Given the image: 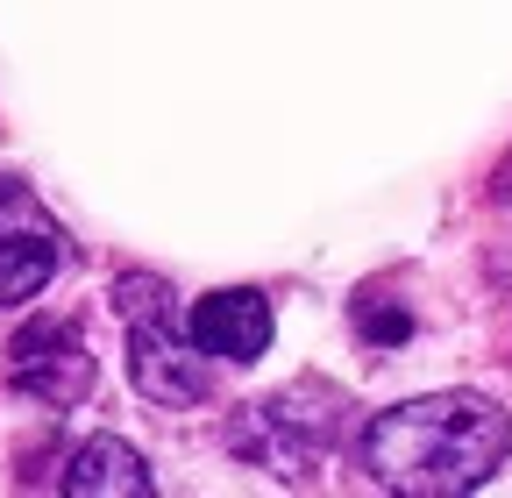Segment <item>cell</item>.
<instances>
[{
  "label": "cell",
  "mask_w": 512,
  "mask_h": 498,
  "mask_svg": "<svg viewBox=\"0 0 512 498\" xmlns=\"http://www.w3.org/2000/svg\"><path fill=\"white\" fill-rule=\"evenodd\" d=\"M192 342L221 363H256L271 349V299L256 285H228L192 306Z\"/></svg>",
  "instance_id": "cell-6"
},
{
  "label": "cell",
  "mask_w": 512,
  "mask_h": 498,
  "mask_svg": "<svg viewBox=\"0 0 512 498\" xmlns=\"http://www.w3.org/2000/svg\"><path fill=\"white\" fill-rule=\"evenodd\" d=\"M306 406V385H292V392H278L271 406H249V420H242V449L264 463V470H278L285 484H306L320 463H328V449H335V427H342V392L335 385H320V399H313V413H299Z\"/></svg>",
  "instance_id": "cell-3"
},
{
  "label": "cell",
  "mask_w": 512,
  "mask_h": 498,
  "mask_svg": "<svg viewBox=\"0 0 512 498\" xmlns=\"http://www.w3.org/2000/svg\"><path fill=\"white\" fill-rule=\"evenodd\" d=\"M57 491H64V498H143V491H157V477H150V463L128 449V442H114V434H93V442L72 449V463H64Z\"/></svg>",
  "instance_id": "cell-7"
},
{
  "label": "cell",
  "mask_w": 512,
  "mask_h": 498,
  "mask_svg": "<svg viewBox=\"0 0 512 498\" xmlns=\"http://www.w3.org/2000/svg\"><path fill=\"white\" fill-rule=\"evenodd\" d=\"M121 314H128V370H136V392L157 406H200L207 399V349L178 335L171 314V285L164 278H121L114 285Z\"/></svg>",
  "instance_id": "cell-2"
},
{
  "label": "cell",
  "mask_w": 512,
  "mask_h": 498,
  "mask_svg": "<svg viewBox=\"0 0 512 498\" xmlns=\"http://www.w3.org/2000/svg\"><path fill=\"white\" fill-rule=\"evenodd\" d=\"M491 200H512V157L498 164V178H491Z\"/></svg>",
  "instance_id": "cell-8"
},
{
  "label": "cell",
  "mask_w": 512,
  "mask_h": 498,
  "mask_svg": "<svg viewBox=\"0 0 512 498\" xmlns=\"http://www.w3.org/2000/svg\"><path fill=\"white\" fill-rule=\"evenodd\" d=\"M512 449V413L484 392H434L363 427V477L399 498H456L491 484Z\"/></svg>",
  "instance_id": "cell-1"
},
{
  "label": "cell",
  "mask_w": 512,
  "mask_h": 498,
  "mask_svg": "<svg viewBox=\"0 0 512 498\" xmlns=\"http://www.w3.org/2000/svg\"><path fill=\"white\" fill-rule=\"evenodd\" d=\"M8 378H15V392H29L43 406H79L93 392V356L64 314H36L8 342Z\"/></svg>",
  "instance_id": "cell-4"
},
{
  "label": "cell",
  "mask_w": 512,
  "mask_h": 498,
  "mask_svg": "<svg viewBox=\"0 0 512 498\" xmlns=\"http://www.w3.org/2000/svg\"><path fill=\"white\" fill-rule=\"evenodd\" d=\"M64 264V235L57 221L22 193L15 178H0V306L36 299Z\"/></svg>",
  "instance_id": "cell-5"
}]
</instances>
